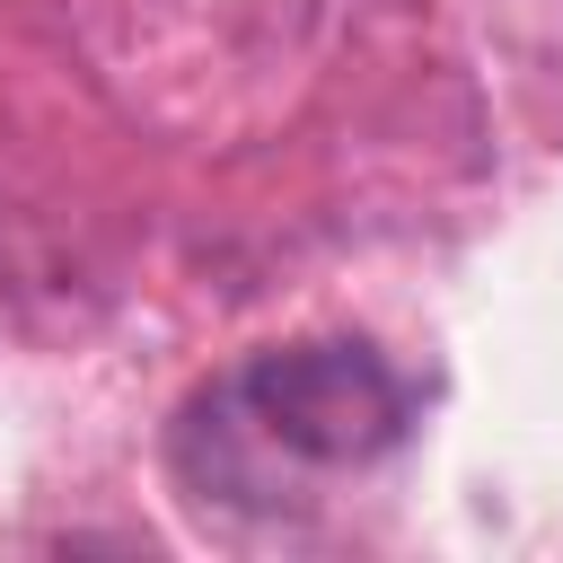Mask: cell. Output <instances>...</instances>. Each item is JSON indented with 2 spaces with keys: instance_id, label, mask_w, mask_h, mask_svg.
<instances>
[{
  "instance_id": "6da1fadb",
  "label": "cell",
  "mask_w": 563,
  "mask_h": 563,
  "mask_svg": "<svg viewBox=\"0 0 563 563\" xmlns=\"http://www.w3.org/2000/svg\"><path fill=\"white\" fill-rule=\"evenodd\" d=\"M405 431L413 387L369 343L325 334L211 369L167 422V466L211 510H299L396 457Z\"/></svg>"
}]
</instances>
